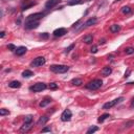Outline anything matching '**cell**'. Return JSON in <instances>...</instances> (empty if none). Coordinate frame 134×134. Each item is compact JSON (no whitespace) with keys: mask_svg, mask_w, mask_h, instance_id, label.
<instances>
[{"mask_svg":"<svg viewBox=\"0 0 134 134\" xmlns=\"http://www.w3.org/2000/svg\"><path fill=\"white\" fill-rule=\"evenodd\" d=\"M120 25H118V24H113V25H111L110 26V31L111 33H113V34H116V33H118V31L120 30Z\"/></svg>","mask_w":134,"mask_h":134,"instance_id":"2e32d148","label":"cell"},{"mask_svg":"<svg viewBox=\"0 0 134 134\" xmlns=\"http://www.w3.org/2000/svg\"><path fill=\"white\" fill-rule=\"evenodd\" d=\"M31 125H33V123H24L23 126L21 127L20 131L21 132H27V131H29L31 129V127H33Z\"/></svg>","mask_w":134,"mask_h":134,"instance_id":"7c38bea8","label":"cell"},{"mask_svg":"<svg viewBox=\"0 0 134 134\" xmlns=\"http://www.w3.org/2000/svg\"><path fill=\"white\" fill-rule=\"evenodd\" d=\"M99 130V128L98 127H95V126H92V127H90L88 130H87V134H91V133H94V132H97Z\"/></svg>","mask_w":134,"mask_h":134,"instance_id":"cb8c5ba5","label":"cell"},{"mask_svg":"<svg viewBox=\"0 0 134 134\" xmlns=\"http://www.w3.org/2000/svg\"><path fill=\"white\" fill-rule=\"evenodd\" d=\"M39 26V21H26L25 23V28L27 29H34Z\"/></svg>","mask_w":134,"mask_h":134,"instance_id":"ba28073f","label":"cell"},{"mask_svg":"<svg viewBox=\"0 0 134 134\" xmlns=\"http://www.w3.org/2000/svg\"><path fill=\"white\" fill-rule=\"evenodd\" d=\"M83 1L82 0H69L68 1V5H75V4H81Z\"/></svg>","mask_w":134,"mask_h":134,"instance_id":"603a6c76","label":"cell"},{"mask_svg":"<svg viewBox=\"0 0 134 134\" xmlns=\"http://www.w3.org/2000/svg\"><path fill=\"white\" fill-rule=\"evenodd\" d=\"M48 119H49V117L47 116V115H43V116H41L40 118H39V120H38V125L39 126H43V125H45L47 122H48Z\"/></svg>","mask_w":134,"mask_h":134,"instance_id":"9a60e30c","label":"cell"},{"mask_svg":"<svg viewBox=\"0 0 134 134\" xmlns=\"http://www.w3.org/2000/svg\"><path fill=\"white\" fill-rule=\"evenodd\" d=\"M52 130H50V128H44L42 129V132H50Z\"/></svg>","mask_w":134,"mask_h":134,"instance_id":"d590c367","label":"cell"},{"mask_svg":"<svg viewBox=\"0 0 134 134\" xmlns=\"http://www.w3.org/2000/svg\"><path fill=\"white\" fill-rule=\"evenodd\" d=\"M10 114V111L9 110H6V109H4V108H2V109H0V115H9Z\"/></svg>","mask_w":134,"mask_h":134,"instance_id":"4316f807","label":"cell"},{"mask_svg":"<svg viewBox=\"0 0 134 134\" xmlns=\"http://www.w3.org/2000/svg\"><path fill=\"white\" fill-rule=\"evenodd\" d=\"M40 37L43 38V39H47V38H48V34L47 33H43V34L40 35Z\"/></svg>","mask_w":134,"mask_h":134,"instance_id":"e575fe53","label":"cell"},{"mask_svg":"<svg viewBox=\"0 0 134 134\" xmlns=\"http://www.w3.org/2000/svg\"><path fill=\"white\" fill-rule=\"evenodd\" d=\"M33 5H35V2H30L29 4L23 5V6H22V11H25V10H27V9H29V8H30V6H33Z\"/></svg>","mask_w":134,"mask_h":134,"instance_id":"4dcf8cb0","label":"cell"},{"mask_svg":"<svg viewBox=\"0 0 134 134\" xmlns=\"http://www.w3.org/2000/svg\"><path fill=\"white\" fill-rule=\"evenodd\" d=\"M73 48H74V44H71V45L68 46V47L65 49V52H64V53H65V54H69V53L71 52V50H72Z\"/></svg>","mask_w":134,"mask_h":134,"instance_id":"f546056e","label":"cell"},{"mask_svg":"<svg viewBox=\"0 0 134 134\" xmlns=\"http://www.w3.org/2000/svg\"><path fill=\"white\" fill-rule=\"evenodd\" d=\"M131 71H130V70H128V71H127L126 73H125V78H128V76H129V73H130Z\"/></svg>","mask_w":134,"mask_h":134,"instance_id":"8d00e7d4","label":"cell"},{"mask_svg":"<svg viewBox=\"0 0 134 134\" xmlns=\"http://www.w3.org/2000/svg\"><path fill=\"white\" fill-rule=\"evenodd\" d=\"M61 2V0H47L45 3V8L46 9H53L57 4H59Z\"/></svg>","mask_w":134,"mask_h":134,"instance_id":"9c48e42d","label":"cell"},{"mask_svg":"<svg viewBox=\"0 0 134 134\" xmlns=\"http://www.w3.org/2000/svg\"><path fill=\"white\" fill-rule=\"evenodd\" d=\"M131 9L129 8V6H124V8L122 9V12H123V14H130L131 13Z\"/></svg>","mask_w":134,"mask_h":134,"instance_id":"484cf974","label":"cell"},{"mask_svg":"<svg viewBox=\"0 0 134 134\" xmlns=\"http://www.w3.org/2000/svg\"><path fill=\"white\" fill-rule=\"evenodd\" d=\"M50 102H52V99H50V98H45V99H44L42 102H41V103H40V107H45V106H47L49 103H50Z\"/></svg>","mask_w":134,"mask_h":134,"instance_id":"d6986e66","label":"cell"},{"mask_svg":"<svg viewBox=\"0 0 134 134\" xmlns=\"http://www.w3.org/2000/svg\"><path fill=\"white\" fill-rule=\"evenodd\" d=\"M125 54L126 55H132V54H134V47H127V48H125Z\"/></svg>","mask_w":134,"mask_h":134,"instance_id":"d4e9b609","label":"cell"},{"mask_svg":"<svg viewBox=\"0 0 134 134\" xmlns=\"http://www.w3.org/2000/svg\"><path fill=\"white\" fill-rule=\"evenodd\" d=\"M102 85H103V82H102V80H93L91 82H89L88 84L86 85V88L87 89H90V90H97V89L101 88Z\"/></svg>","mask_w":134,"mask_h":134,"instance_id":"6da1fadb","label":"cell"},{"mask_svg":"<svg viewBox=\"0 0 134 134\" xmlns=\"http://www.w3.org/2000/svg\"><path fill=\"white\" fill-rule=\"evenodd\" d=\"M97 21H98V19L95 18V17H93V18L88 19V20L85 22V24H83V25H84L85 27H87V26H91V25H93V24L97 23Z\"/></svg>","mask_w":134,"mask_h":134,"instance_id":"5bb4252c","label":"cell"},{"mask_svg":"<svg viewBox=\"0 0 134 134\" xmlns=\"http://www.w3.org/2000/svg\"><path fill=\"white\" fill-rule=\"evenodd\" d=\"M24 123H33V116L31 115H27L24 118Z\"/></svg>","mask_w":134,"mask_h":134,"instance_id":"f1b7e54d","label":"cell"},{"mask_svg":"<svg viewBox=\"0 0 134 134\" xmlns=\"http://www.w3.org/2000/svg\"><path fill=\"white\" fill-rule=\"evenodd\" d=\"M83 41H84L86 44H90L93 41V37L91 35H87V36H85L84 38H83Z\"/></svg>","mask_w":134,"mask_h":134,"instance_id":"ac0fdd59","label":"cell"},{"mask_svg":"<svg viewBox=\"0 0 134 134\" xmlns=\"http://www.w3.org/2000/svg\"><path fill=\"white\" fill-rule=\"evenodd\" d=\"M46 88H47V86H46V84H44V83H37L34 86L29 87V90L34 91V92H40V91L45 90Z\"/></svg>","mask_w":134,"mask_h":134,"instance_id":"3957f363","label":"cell"},{"mask_svg":"<svg viewBox=\"0 0 134 134\" xmlns=\"http://www.w3.org/2000/svg\"><path fill=\"white\" fill-rule=\"evenodd\" d=\"M98 52V46H95V45H93L92 47H91V53L92 54H95Z\"/></svg>","mask_w":134,"mask_h":134,"instance_id":"836d02e7","label":"cell"},{"mask_svg":"<svg viewBox=\"0 0 134 134\" xmlns=\"http://www.w3.org/2000/svg\"><path fill=\"white\" fill-rule=\"evenodd\" d=\"M123 101H124V98H118V99H115V100H113L111 102H108V103L103 105V109L108 110V109H110V108H112L113 106H115L116 104L120 103V102H123Z\"/></svg>","mask_w":134,"mask_h":134,"instance_id":"277c9868","label":"cell"},{"mask_svg":"<svg viewBox=\"0 0 134 134\" xmlns=\"http://www.w3.org/2000/svg\"><path fill=\"white\" fill-rule=\"evenodd\" d=\"M110 117V115L108 113H105V114H103V115H101L100 117H99V119H98V122L99 123H103V122H105V120L107 119V118H109Z\"/></svg>","mask_w":134,"mask_h":134,"instance_id":"ffe728a7","label":"cell"},{"mask_svg":"<svg viewBox=\"0 0 134 134\" xmlns=\"http://www.w3.org/2000/svg\"><path fill=\"white\" fill-rule=\"evenodd\" d=\"M69 67L66 65H52L50 66V70L55 73H65L68 71Z\"/></svg>","mask_w":134,"mask_h":134,"instance_id":"7a4b0ae2","label":"cell"},{"mask_svg":"<svg viewBox=\"0 0 134 134\" xmlns=\"http://www.w3.org/2000/svg\"><path fill=\"white\" fill-rule=\"evenodd\" d=\"M4 35H5L4 31H1V33H0V37H1V38H3V37H4Z\"/></svg>","mask_w":134,"mask_h":134,"instance_id":"74e56055","label":"cell"},{"mask_svg":"<svg viewBox=\"0 0 134 134\" xmlns=\"http://www.w3.org/2000/svg\"><path fill=\"white\" fill-rule=\"evenodd\" d=\"M71 84L74 85V86H81L83 84V81L81 79H73L71 81Z\"/></svg>","mask_w":134,"mask_h":134,"instance_id":"7402d4cb","label":"cell"},{"mask_svg":"<svg viewBox=\"0 0 134 134\" xmlns=\"http://www.w3.org/2000/svg\"><path fill=\"white\" fill-rule=\"evenodd\" d=\"M134 125V122L133 120H129V122H127L126 124H124V128H130Z\"/></svg>","mask_w":134,"mask_h":134,"instance_id":"83f0119b","label":"cell"},{"mask_svg":"<svg viewBox=\"0 0 134 134\" xmlns=\"http://www.w3.org/2000/svg\"><path fill=\"white\" fill-rule=\"evenodd\" d=\"M131 107H132V108L134 107V99H133V100H132V102H131Z\"/></svg>","mask_w":134,"mask_h":134,"instance_id":"f35d334b","label":"cell"},{"mask_svg":"<svg viewBox=\"0 0 134 134\" xmlns=\"http://www.w3.org/2000/svg\"><path fill=\"white\" fill-rule=\"evenodd\" d=\"M26 50H27L26 47H24V46H19V47L16 48L15 53H16L17 56H22V55H24L25 53H26Z\"/></svg>","mask_w":134,"mask_h":134,"instance_id":"4fadbf2b","label":"cell"},{"mask_svg":"<svg viewBox=\"0 0 134 134\" xmlns=\"http://www.w3.org/2000/svg\"><path fill=\"white\" fill-rule=\"evenodd\" d=\"M71 117H72V113L69 109L64 110L62 113V115H61V119L63 120V122H69V120L71 119Z\"/></svg>","mask_w":134,"mask_h":134,"instance_id":"52a82bcc","label":"cell"},{"mask_svg":"<svg viewBox=\"0 0 134 134\" xmlns=\"http://www.w3.org/2000/svg\"><path fill=\"white\" fill-rule=\"evenodd\" d=\"M8 48H9L10 50H16V46L13 45V44H9V45H8Z\"/></svg>","mask_w":134,"mask_h":134,"instance_id":"d6a6232c","label":"cell"},{"mask_svg":"<svg viewBox=\"0 0 134 134\" xmlns=\"http://www.w3.org/2000/svg\"><path fill=\"white\" fill-rule=\"evenodd\" d=\"M9 86L11 88H19V87L21 86V83L19 82V81H12L10 84H9Z\"/></svg>","mask_w":134,"mask_h":134,"instance_id":"e0dca14e","label":"cell"},{"mask_svg":"<svg viewBox=\"0 0 134 134\" xmlns=\"http://www.w3.org/2000/svg\"><path fill=\"white\" fill-rule=\"evenodd\" d=\"M111 72H112V69H111V67H109V66H106V67H104L103 69L101 70L102 75H104V76H108V75H110V74H111Z\"/></svg>","mask_w":134,"mask_h":134,"instance_id":"8fae6325","label":"cell"},{"mask_svg":"<svg viewBox=\"0 0 134 134\" xmlns=\"http://www.w3.org/2000/svg\"><path fill=\"white\" fill-rule=\"evenodd\" d=\"M31 75H34V73H33V71H30V70H24V71L22 72V76L23 78H30Z\"/></svg>","mask_w":134,"mask_h":134,"instance_id":"44dd1931","label":"cell"},{"mask_svg":"<svg viewBox=\"0 0 134 134\" xmlns=\"http://www.w3.org/2000/svg\"><path fill=\"white\" fill-rule=\"evenodd\" d=\"M44 17V14L43 13H36V14H31L27 17L26 21H39L41 18Z\"/></svg>","mask_w":134,"mask_h":134,"instance_id":"8992f818","label":"cell"},{"mask_svg":"<svg viewBox=\"0 0 134 134\" xmlns=\"http://www.w3.org/2000/svg\"><path fill=\"white\" fill-rule=\"evenodd\" d=\"M45 62H46V60L44 57H38V58H36L30 63V66L31 67H40V66H43L45 64Z\"/></svg>","mask_w":134,"mask_h":134,"instance_id":"5b68a950","label":"cell"},{"mask_svg":"<svg viewBox=\"0 0 134 134\" xmlns=\"http://www.w3.org/2000/svg\"><path fill=\"white\" fill-rule=\"evenodd\" d=\"M49 88H50V89H53V90H56V89L58 88V85H57L56 83H52V84L49 85Z\"/></svg>","mask_w":134,"mask_h":134,"instance_id":"1f68e13d","label":"cell"},{"mask_svg":"<svg viewBox=\"0 0 134 134\" xmlns=\"http://www.w3.org/2000/svg\"><path fill=\"white\" fill-rule=\"evenodd\" d=\"M65 34H67V29L64 28V27L57 28V29L54 31V36H55V37H62V36H64Z\"/></svg>","mask_w":134,"mask_h":134,"instance_id":"30bf717a","label":"cell"}]
</instances>
